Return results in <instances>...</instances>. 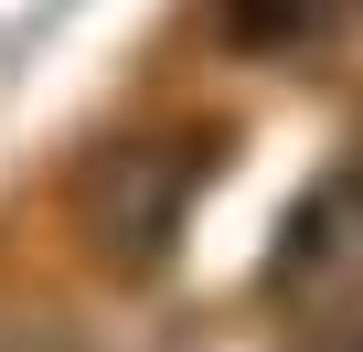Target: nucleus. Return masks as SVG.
Listing matches in <instances>:
<instances>
[{"label": "nucleus", "mask_w": 363, "mask_h": 352, "mask_svg": "<svg viewBox=\"0 0 363 352\" xmlns=\"http://www.w3.org/2000/svg\"><path fill=\"white\" fill-rule=\"evenodd\" d=\"M193 193H203V139H118L96 171H86V235L107 267L150 278L182 225H193Z\"/></svg>", "instance_id": "nucleus-2"}, {"label": "nucleus", "mask_w": 363, "mask_h": 352, "mask_svg": "<svg viewBox=\"0 0 363 352\" xmlns=\"http://www.w3.org/2000/svg\"><path fill=\"white\" fill-rule=\"evenodd\" d=\"M267 299H278V320L299 341H363V171L352 160L289 214Z\"/></svg>", "instance_id": "nucleus-1"}, {"label": "nucleus", "mask_w": 363, "mask_h": 352, "mask_svg": "<svg viewBox=\"0 0 363 352\" xmlns=\"http://www.w3.org/2000/svg\"><path fill=\"white\" fill-rule=\"evenodd\" d=\"M331 11L342 0H214L225 43H246V54H299V43L331 33Z\"/></svg>", "instance_id": "nucleus-3"}, {"label": "nucleus", "mask_w": 363, "mask_h": 352, "mask_svg": "<svg viewBox=\"0 0 363 352\" xmlns=\"http://www.w3.org/2000/svg\"><path fill=\"white\" fill-rule=\"evenodd\" d=\"M352 171H363V149H352Z\"/></svg>", "instance_id": "nucleus-4"}]
</instances>
